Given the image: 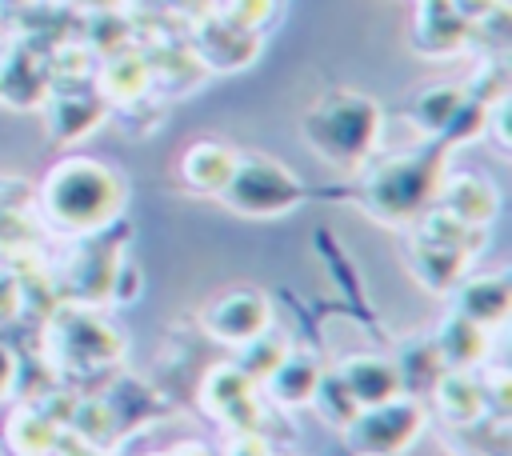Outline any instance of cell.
Returning <instances> with one entry per match:
<instances>
[{
  "label": "cell",
  "instance_id": "cell-17",
  "mask_svg": "<svg viewBox=\"0 0 512 456\" xmlns=\"http://www.w3.org/2000/svg\"><path fill=\"white\" fill-rule=\"evenodd\" d=\"M488 344H492V332L480 328L476 320L460 316L456 308H452V316L436 328V340H432L436 360H440L444 368H476V364H484V360H488Z\"/></svg>",
  "mask_w": 512,
  "mask_h": 456
},
{
  "label": "cell",
  "instance_id": "cell-21",
  "mask_svg": "<svg viewBox=\"0 0 512 456\" xmlns=\"http://www.w3.org/2000/svg\"><path fill=\"white\" fill-rule=\"evenodd\" d=\"M256 392V380L240 364H216L200 384V408L212 416H232L236 408H248Z\"/></svg>",
  "mask_w": 512,
  "mask_h": 456
},
{
  "label": "cell",
  "instance_id": "cell-11",
  "mask_svg": "<svg viewBox=\"0 0 512 456\" xmlns=\"http://www.w3.org/2000/svg\"><path fill=\"white\" fill-rule=\"evenodd\" d=\"M436 200H440L444 212H452L456 220L476 224V228H488L500 216V192L480 172H452V176L444 172Z\"/></svg>",
  "mask_w": 512,
  "mask_h": 456
},
{
  "label": "cell",
  "instance_id": "cell-24",
  "mask_svg": "<svg viewBox=\"0 0 512 456\" xmlns=\"http://www.w3.org/2000/svg\"><path fill=\"white\" fill-rule=\"evenodd\" d=\"M24 308V284L12 272H0V324L16 320Z\"/></svg>",
  "mask_w": 512,
  "mask_h": 456
},
{
  "label": "cell",
  "instance_id": "cell-25",
  "mask_svg": "<svg viewBox=\"0 0 512 456\" xmlns=\"http://www.w3.org/2000/svg\"><path fill=\"white\" fill-rule=\"evenodd\" d=\"M20 384V356L8 340H0V400H8Z\"/></svg>",
  "mask_w": 512,
  "mask_h": 456
},
{
  "label": "cell",
  "instance_id": "cell-18",
  "mask_svg": "<svg viewBox=\"0 0 512 456\" xmlns=\"http://www.w3.org/2000/svg\"><path fill=\"white\" fill-rule=\"evenodd\" d=\"M468 252L452 248V244H440L432 236H420L416 232V244H412V272L416 280L428 288V292H452L464 272H468Z\"/></svg>",
  "mask_w": 512,
  "mask_h": 456
},
{
  "label": "cell",
  "instance_id": "cell-20",
  "mask_svg": "<svg viewBox=\"0 0 512 456\" xmlns=\"http://www.w3.org/2000/svg\"><path fill=\"white\" fill-rule=\"evenodd\" d=\"M4 440L16 456H52L60 440V420L48 416L44 408L24 404L4 420Z\"/></svg>",
  "mask_w": 512,
  "mask_h": 456
},
{
  "label": "cell",
  "instance_id": "cell-8",
  "mask_svg": "<svg viewBox=\"0 0 512 456\" xmlns=\"http://www.w3.org/2000/svg\"><path fill=\"white\" fill-rule=\"evenodd\" d=\"M332 376H336V384L344 388V396H348L356 408L384 404V400H392V396L404 392V372H400V364L388 360V356H376V352L344 356Z\"/></svg>",
  "mask_w": 512,
  "mask_h": 456
},
{
  "label": "cell",
  "instance_id": "cell-23",
  "mask_svg": "<svg viewBox=\"0 0 512 456\" xmlns=\"http://www.w3.org/2000/svg\"><path fill=\"white\" fill-rule=\"evenodd\" d=\"M272 12H276V0H224V8H220L224 20L252 28V32H260L272 20Z\"/></svg>",
  "mask_w": 512,
  "mask_h": 456
},
{
  "label": "cell",
  "instance_id": "cell-19",
  "mask_svg": "<svg viewBox=\"0 0 512 456\" xmlns=\"http://www.w3.org/2000/svg\"><path fill=\"white\" fill-rule=\"evenodd\" d=\"M320 380H324L320 364H316L312 356H304V352H292V348H288V352L280 356V364L264 376L268 392H272L280 404H288V408H304V404H312Z\"/></svg>",
  "mask_w": 512,
  "mask_h": 456
},
{
  "label": "cell",
  "instance_id": "cell-5",
  "mask_svg": "<svg viewBox=\"0 0 512 456\" xmlns=\"http://www.w3.org/2000/svg\"><path fill=\"white\" fill-rule=\"evenodd\" d=\"M340 428L356 456H404L428 428V408L400 392L384 404L356 408Z\"/></svg>",
  "mask_w": 512,
  "mask_h": 456
},
{
  "label": "cell",
  "instance_id": "cell-1",
  "mask_svg": "<svg viewBox=\"0 0 512 456\" xmlns=\"http://www.w3.org/2000/svg\"><path fill=\"white\" fill-rule=\"evenodd\" d=\"M128 184L124 176L92 156H68L52 164V172L40 184V212L52 228L72 236H96L112 228L124 212Z\"/></svg>",
  "mask_w": 512,
  "mask_h": 456
},
{
  "label": "cell",
  "instance_id": "cell-7",
  "mask_svg": "<svg viewBox=\"0 0 512 456\" xmlns=\"http://www.w3.org/2000/svg\"><path fill=\"white\" fill-rule=\"evenodd\" d=\"M204 332L224 344V348H244L252 340H260L264 332H272V304L264 292L256 288H236V292H224L216 296L204 316H200Z\"/></svg>",
  "mask_w": 512,
  "mask_h": 456
},
{
  "label": "cell",
  "instance_id": "cell-14",
  "mask_svg": "<svg viewBox=\"0 0 512 456\" xmlns=\"http://www.w3.org/2000/svg\"><path fill=\"white\" fill-rule=\"evenodd\" d=\"M44 104H48V132L56 144H72V140L88 136L108 112V100L100 92H72V88L48 92Z\"/></svg>",
  "mask_w": 512,
  "mask_h": 456
},
{
  "label": "cell",
  "instance_id": "cell-9",
  "mask_svg": "<svg viewBox=\"0 0 512 456\" xmlns=\"http://www.w3.org/2000/svg\"><path fill=\"white\" fill-rule=\"evenodd\" d=\"M256 52H260V32L240 28L220 12L208 16L196 32V60L212 72H240L256 60Z\"/></svg>",
  "mask_w": 512,
  "mask_h": 456
},
{
  "label": "cell",
  "instance_id": "cell-6",
  "mask_svg": "<svg viewBox=\"0 0 512 456\" xmlns=\"http://www.w3.org/2000/svg\"><path fill=\"white\" fill-rule=\"evenodd\" d=\"M48 348L60 356V368L92 372V368H104V364L120 360L124 336H120V328L112 320L96 316L92 308L68 304L48 324Z\"/></svg>",
  "mask_w": 512,
  "mask_h": 456
},
{
  "label": "cell",
  "instance_id": "cell-12",
  "mask_svg": "<svg viewBox=\"0 0 512 456\" xmlns=\"http://www.w3.org/2000/svg\"><path fill=\"white\" fill-rule=\"evenodd\" d=\"M452 292H456V312H460V316L476 320V324L488 328V332L504 328L508 308H512V284H508V272L464 276Z\"/></svg>",
  "mask_w": 512,
  "mask_h": 456
},
{
  "label": "cell",
  "instance_id": "cell-4",
  "mask_svg": "<svg viewBox=\"0 0 512 456\" xmlns=\"http://www.w3.org/2000/svg\"><path fill=\"white\" fill-rule=\"evenodd\" d=\"M220 200L236 212V216H252V220H276L292 208L304 204V180L280 164L268 152H240L232 180L224 184Z\"/></svg>",
  "mask_w": 512,
  "mask_h": 456
},
{
  "label": "cell",
  "instance_id": "cell-13",
  "mask_svg": "<svg viewBox=\"0 0 512 456\" xmlns=\"http://www.w3.org/2000/svg\"><path fill=\"white\" fill-rule=\"evenodd\" d=\"M92 80H96V92H100L108 104H136V100L152 88L156 68H152V60H148L144 52H136V48H116V52H108V60L100 64V72H92Z\"/></svg>",
  "mask_w": 512,
  "mask_h": 456
},
{
  "label": "cell",
  "instance_id": "cell-3",
  "mask_svg": "<svg viewBox=\"0 0 512 456\" xmlns=\"http://www.w3.org/2000/svg\"><path fill=\"white\" fill-rule=\"evenodd\" d=\"M444 156H448V140L440 136L424 152H404V156L380 160L364 176V204H368V212L380 216L384 224H412L436 200V192H440Z\"/></svg>",
  "mask_w": 512,
  "mask_h": 456
},
{
  "label": "cell",
  "instance_id": "cell-22",
  "mask_svg": "<svg viewBox=\"0 0 512 456\" xmlns=\"http://www.w3.org/2000/svg\"><path fill=\"white\" fill-rule=\"evenodd\" d=\"M468 112H472V100H468V92L456 88V84L428 88V92L412 104V120L424 124L428 132H440L444 140H448V132H452Z\"/></svg>",
  "mask_w": 512,
  "mask_h": 456
},
{
  "label": "cell",
  "instance_id": "cell-10",
  "mask_svg": "<svg viewBox=\"0 0 512 456\" xmlns=\"http://www.w3.org/2000/svg\"><path fill=\"white\" fill-rule=\"evenodd\" d=\"M52 68L32 44H16L0 60V100L8 108H36L48 100Z\"/></svg>",
  "mask_w": 512,
  "mask_h": 456
},
{
  "label": "cell",
  "instance_id": "cell-27",
  "mask_svg": "<svg viewBox=\"0 0 512 456\" xmlns=\"http://www.w3.org/2000/svg\"><path fill=\"white\" fill-rule=\"evenodd\" d=\"M48 4H56V0H48Z\"/></svg>",
  "mask_w": 512,
  "mask_h": 456
},
{
  "label": "cell",
  "instance_id": "cell-2",
  "mask_svg": "<svg viewBox=\"0 0 512 456\" xmlns=\"http://www.w3.org/2000/svg\"><path fill=\"white\" fill-rule=\"evenodd\" d=\"M380 128H384V108L368 92H352V88H336L320 96L300 120L304 144L332 168H360L376 152Z\"/></svg>",
  "mask_w": 512,
  "mask_h": 456
},
{
  "label": "cell",
  "instance_id": "cell-26",
  "mask_svg": "<svg viewBox=\"0 0 512 456\" xmlns=\"http://www.w3.org/2000/svg\"><path fill=\"white\" fill-rule=\"evenodd\" d=\"M84 8H92V12H120L124 8V0H80Z\"/></svg>",
  "mask_w": 512,
  "mask_h": 456
},
{
  "label": "cell",
  "instance_id": "cell-16",
  "mask_svg": "<svg viewBox=\"0 0 512 456\" xmlns=\"http://www.w3.org/2000/svg\"><path fill=\"white\" fill-rule=\"evenodd\" d=\"M432 400L448 424H476L488 412V392L472 368H444L436 376Z\"/></svg>",
  "mask_w": 512,
  "mask_h": 456
},
{
  "label": "cell",
  "instance_id": "cell-15",
  "mask_svg": "<svg viewBox=\"0 0 512 456\" xmlns=\"http://www.w3.org/2000/svg\"><path fill=\"white\" fill-rule=\"evenodd\" d=\"M236 160H240L236 148H228V144H220V140H196V144H188L184 156H180V176H184V184H188L192 192L220 196L224 184H228L232 172H236Z\"/></svg>",
  "mask_w": 512,
  "mask_h": 456
}]
</instances>
